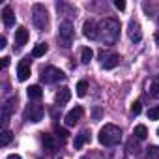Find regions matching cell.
<instances>
[{
  "label": "cell",
  "instance_id": "1",
  "mask_svg": "<svg viewBox=\"0 0 159 159\" xmlns=\"http://www.w3.org/2000/svg\"><path fill=\"white\" fill-rule=\"evenodd\" d=\"M120 36V23L116 19H103L99 23V38L105 45H114Z\"/></svg>",
  "mask_w": 159,
  "mask_h": 159
},
{
  "label": "cell",
  "instance_id": "2",
  "mask_svg": "<svg viewBox=\"0 0 159 159\" xmlns=\"http://www.w3.org/2000/svg\"><path fill=\"white\" fill-rule=\"evenodd\" d=\"M99 142L103 146H116L120 140H122V129L112 125V124H107L99 129V135H98Z\"/></svg>",
  "mask_w": 159,
  "mask_h": 159
},
{
  "label": "cell",
  "instance_id": "3",
  "mask_svg": "<svg viewBox=\"0 0 159 159\" xmlns=\"http://www.w3.org/2000/svg\"><path fill=\"white\" fill-rule=\"evenodd\" d=\"M66 75H64V71L62 69H58V67H54V66H45L43 69H41V81L43 83H47V84H52V83H58V81H62Z\"/></svg>",
  "mask_w": 159,
  "mask_h": 159
},
{
  "label": "cell",
  "instance_id": "4",
  "mask_svg": "<svg viewBox=\"0 0 159 159\" xmlns=\"http://www.w3.org/2000/svg\"><path fill=\"white\" fill-rule=\"evenodd\" d=\"M32 21H34V26H36L38 30H45V28H47V25H49V15H47V10H45L41 4H36V6H34Z\"/></svg>",
  "mask_w": 159,
  "mask_h": 159
},
{
  "label": "cell",
  "instance_id": "5",
  "mask_svg": "<svg viewBox=\"0 0 159 159\" xmlns=\"http://www.w3.org/2000/svg\"><path fill=\"white\" fill-rule=\"evenodd\" d=\"M71 38H73V25L69 21H62L58 26V39H60L62 47H69Z\"/></svg>",
  "mask_w": 159,
  "mask_h": 159
},
{
  "label": "cell",
  "instance_id": "6",
  "mask_svg": "<svg viewBox=\"0 0 159 159\" xmlns=\"http://www.w3.org/2000/svg\"><path fill=\"white\" fill-rule=\"evenodd\" d=\"M25 120L38 124L39 120H43V107L41 105H28L25 111Z\"/></svg>",
  "mask_w": 159,
  "mask_h": 159
},
{
  "label": "cell",
  "instance_id": "7",
  "mask_svg": "<svg viewBox=\"0 0 159 159\" xmlns=\"http://www.w3.org/2000/svg\"><path fill=\"white\" fill-rule=\"evenodd\" d=\"M99 58H101V66H103L105 69H112V67H116L118 62H120V56H118L116 52H101Z\"/></svg>",
  "mask_w": 159,
  "mask_h": 159
},
{
  "label": "cell",
  "instance_id": "8",
  "mask_svg": "<svg viewBox=\"0 0 159 159\" xmlns=\"http://www.w3.org/2000/svg\"><path fill=\"white\" fill-rule=\"evenodd\" d=\"M127 36H129V39L133 43H139L142 39V30H140V25L137 21H129V25H127Z\"/></svg>",
  "mask_w": 159,
  "mask_h": 159
},
{
  "label": "cell",
  "instance_id": "9",
  "mask_svg": "<svg viewBox=\"0 0 159 159\" xmlns=\"http://www.w3.org/2000/svg\"><path fill=\"white\" fill-rule=\"evenodd\" d=\"M83 34L88 38V39H98L99 38V26L94 23V21H86L83 25Z\"/></svg>",
  "mask_w": 159,
  "mask_h": 159
},
{
  "label": "cell",
  "instance_id": "10",
  "mask_svg": "<svg viewBox=\"0 0 159 159\" xmlns=\"http://www.w3.org/2000/svg\"><path fill=\"white\" fill-rule=\"evenodd\" d=\"M83 114H84V111H83V107H75V109H71L67 114H66V125H75L79 120L83 118Z\"/></svg>",
  "mask_w": 159,
  "mask_h": 159
},
{
  "label": "cell",
  "instance_id": "11",
  "mask_svg": "<svg viewBox=\"0 0 159 159\" xmlns=\"http://www.w3.org/2000/svg\"><path fill=\"white\" fill-rule=\"evenodd\" d=\"M71 99V90L67 88V86H64V88H60L58 92H56V96H54V103L58 105V107H62V105H66L67 101Z\"/></svg>",
  "mask_w": 159,
  "mask_h": 159
},
{
  "label": "cell",
  "instance_id": "12",
  "mask_svg": "<svg viewBox=\"0 0 159 159\" xmlns=\"http://www.w3.org/2000/svg\"><path fill=\"white\" fill-rule=\"evenodd\" d=\"M2 21H4V25H6L8 28L15 25V13H13V10H11L10 6H6V8L2 10Z\"/></svg>",
  "mask_w": 159,
  "mask_h": 159
},
{
  "label": "cell",
  "instance_id": "13",
  "mask_svg": "<svg viewBox=\"0 0 159 159\" xmlns=\"http://www.w3.org/2000/svg\"><path fill=\"white\" fill-rule=\"evenodd\" d=\"M26 41H28V30H26L25 26L17 28V30H15V43L21 47V45H25Z\"/></svg>",
  "mask_w": 159,
  "mask_h": 159
},
{
  "label": "cell",
  "instance_id": "14",
  "mask_svg": "<svg viewBox=\"0 0 159 159\" xmlns=\"http://www.w3.org/2000/svg\"><path fill=\"white\" fill-rule=\"evenodd\" d=\"M88 139H90V131H86V129H84V131H81V133H79V135L75 137L73 146H75L77 150H79V148H83V146L86 144V140H88Z\"/></svg>",
  "mask_w": 159,
  "mask_h": 159
},
{
  "label": "cell",
  "instance_id": "15",
  "mask_svg": "<svg viewBox=\"0 0 159 159\" xmlns=\"http://www.w3.org/2000/svg\"><path fill=\"white\" fill-rule=\"evenodd\" d=\"M17 77H19V81H26V79L30 77V66L26 62H21L19 67H17Z\"/></svg>",
  "mask_w": 159,
  "mask_h": 159
},
{
  "label": "cell",
  "instance_id": "16",
  "mask_svg": "<svg viewBox=\"0 0 159 159\" xmlns=\"http://www.w3.org/2000/svg\"><path fill=\"white\" fill-rule=\"evenodd\" d=\"M26 94H28V98H30V99H41L43 90H41V86H39V84H32V86L26 90Z\"/></svg>",
  "mask_w": 159,
  "mask_h": 159
},
{
  "label": "cell",
  "instance_id": "17",
  "mask_svg": "<svg viewBox=\"0 0 159 159\" xmlns=\"http://www.w3.org/2000/svg\"><path fill=\"white\" fill-rule=\"evenodd\" d=\"M148 92H150V96H152V98H157V99H159V75L152 79V83H150V90H148Z\"/></svg>",
  "mask_w": 159,
  "mask_h": 159
},
{
  "label": "cell",
  "instance_id": "18",
  "mask_svg": "<svg viewBox=\"0 0 159 159\" xmlns=\"http://www.w3.org/2000/svg\"><path fill=\"white\" fill-rule=\"evenodd\" d=\"M133 135L139 139V140H142V139H146L148 137V129H146V125H135V129H133Z\"/></svg>",
  "mask_w": 159,
  "mask_h": 159
},
{
  "label": "cell",
  "instance_id": "19",
  "mask_svg": "<svg viewBox=\"0 0 159 159\" xmlns=\"http://www.w3.org/2000/svg\"><path fill=\"white\" fill-rule=\"evenodd\" d=\"M47 49H49L47 43H38V45L34 47V51H32V56H34V58H39V56H43V54L47 52Z\"/></svg>",
  "mask_w": 159,
  "mask_h": 159
},
{
  "label": "cell",
  "instance_id": "20",
  "mask_svg": "<svg viewBox=\"0 0 159 159\" xmlns=\"http://www.w3.org/2000/svg\"><path fill=\"white\" fill-rule=\"evenodd\" d=\"M92 56H94V51L90 47H83V51H81V62L83 64H88L92 60Z\"/></svg>",
  "mask_w": 159,
  "mask_h": 159
},
{
  "label": "cell",
  "instance_id": "21",
  "mask_svg": "<svg viewBox=\"0 0 159 159\" xmlns=\"http://www.w3.org/2000/svg\"><path fill=\"white\" fill-rule=\"evenodd\" d=\"M11 139H13V135H11V131H8V129H4V131H2V137H0V146H8V144L11 142Z\"/></svg>",
  "mask_w": 159,
  "mask_h": 159
},
{
  "label": "cell",
  "instance_id": "22",
  "mask_svg": "<svg viewBox=\"0 0 159 159\" xmlns=\"http://www.w3.org/2000/svg\"><path fill=\"white\" fill-rule=\"evenodd\" d=\"M86 90H88V83L86 81H79V84H77V96L79 98H84Z\"/></svg>",
  "mask_w": 159,
  "mask_h": 159
},
{
  "label": "cell",
  "instance_id": "23",
  "mask_svg": "<svg viewBox=\"0 0 159 159\" xmlns=\"http://www.w3.org/2000/svg\"><path fill=\"white\" fill-rule=\"evenodd\" d=\"M43 144H45V148H47L49 152H54V142H52L51 135H45V137H43Z\"/></svg>",
  "mask_w": 159,
  "mask_h": 159
},
{
  "label": "cell",
  "instance_id": "24",
  "mask_svg": "<svg viewBox=\"0 0 159 159\" xmlns=\"http://www.w3.org/2000/svg\"><path fill=\"white\" fill-rule=\"evenodd\" d=\"M148 118L150 120H159V105H155L148 111Z\"/></svg>",
  "mask_w": 159,
  "mask_h": 159
},
{
  "label": "cell",
  "instance_id": "25",
  "mask_svg": "<svg viewBox=\"0 0 159 159\" xmlns=\"http://www.w3.org/2000/svg\"><path fill=\"white\" fill-rule=\"evenodd\" d=\"M148 157H150V159H157V157H159V146L148 148Z\"/></svg>",
  "mask_w": 159,
  "mask_h": 159
},
{
  "label": "cell",
  "instance_id": "26",
  "mask_svg": "<svg viewBox=\"0 0 159 159\" xmlns=\"http://www.w3.org/2000/svg\"><path fill=\"white\" fill-rule=\"evenodd\" d=\"M140 111H142V105H140V101H135V103L131 105V112L137 116V114H140Z\"/></svg>",
  "mask_w": 159,
  "mask_h": 159
},
{
  "label": "cell",
  "instance_id": "27",
  "mask_svg": "<svg viewBox=\"0 0 159 159\" xmlns=\"http://www.w3.org/2000/svg\"><path fill=\"white\" fill-rule=\"evenodd\" d=\"M139 150H140L139 144H137V142L133 144V140H131V142H129V152H131V153H139Z\"/></svg>",
  "mask_w": 159,
  "mask_h": 159
},
{
  "label": "cell",
  "instance_id": "28",
  "mask_svg": "<svg viewBox=\"0 0 159 159\" xmlns=\"http://www.w3.org/2000/svg\"><path fill=\"white\" fill-rule=\"evenodd\" d=\"M101 114H103V111H101L99 107H96V109H94V120H99Z\"/></svg>",
  "mask_w": 159,
  "mask_h": 159
},
{
  "label": "cell",
  "instance_id": "29",
  "mask_svg": "<svg viewBox=\"0 0 159 159\" xmlns=\"http://www.w3.org/2000/svg\"><path fill=\"white\" fill-rule=\"evenodd\" d=\"M56 133H58V137H60L62 140H66V139H67V131H64V129H56Z\"/></svg>",
  "mask_w": 159,
  "mask_h": 159
},
{
  "label": "cell",
  "instance_id": "30",
  "mask_svg": "<svg viewBox=\"0 0 159 159\" xmlns=\"http://www.w3.org/2000/svg\"><path fill=\"white\" fill-rule=\"evenodd\" d=\"M114 6H116L118 10H125V2H124V0H116Z\"/></svg>",
  "mask_w": 159,
  "mask_h": 159
},
{
  "label": "cell",
  "instance_id": "31",
  "mask_svg": "<svg viewBox=\"0 0 159 159\" xmlns=\"http://www.w3.org/2000/svg\"><path fill=\"white\" fill-rule=\"evenodd\" d=\"M8 66H10V58L4 56V58H2V67H8Z\"/></svg>",
  "mask_w": 159,
  "mask_h": 159
},
{
  "label": "cell",
  "instance_id": "32",
  "mask_svg": "<svg viewBox=\"0 0 159 159\" xmlns=\"http://www.w3.org/2000/svg\"><path fill=\"white\" fill-rule=\"evenodd\" d=\"M6 47V38H0V49Z\"/></svg>",
  "mask_w": 159,
  "mask_h": 159
},
{
  "label": "cell",
  "instance_id": "33",
  "mask_svg": "<svg viewBox=\"0 0 159 159\" xmlns=\"http://www.w3.org/2000/svg\"><path fill=\"white\" fill-rule=\"evenodd\" d=\"M8 159H21V155H17V153H10Z\"/></svg>",
  "mask_w": 159,
  "mask_h": 159
},
{
  "label": "cell",
  "instance_id": "34",
  "mask_svg": "<svg viewBox=\"0 0 159 159\" xmlns=\"http://www.w3.org/2000/svg\"><path fill=\"white\" fill-rule=\"evenodd\" d=\"M157 135H159V129H157Z\"/></svg>",
  "mask_w": 159,
  "mask_h": 159
}]
</instances>
